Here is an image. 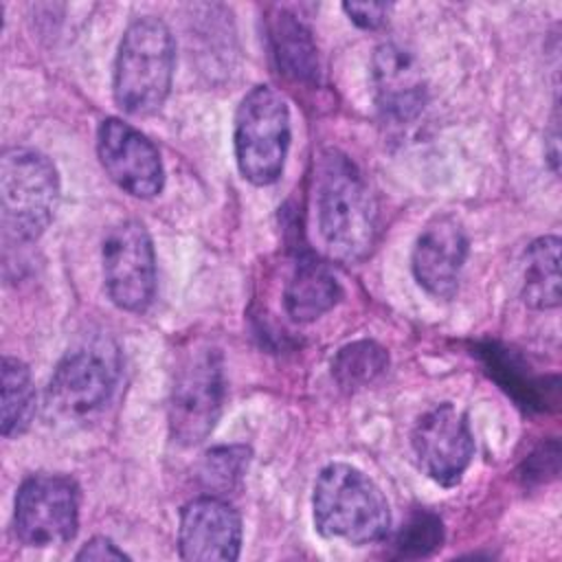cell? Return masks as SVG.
I'll return each mask as SVG.
<instances>
[{
    "label": "cell",
    "mask_w": 562,
    "mask_h": 562,
    "mask_svg": "<svg viewBox=\"0 0 562 562\" xmlns=\"http://www.w3.org/2000/svg\"><path fill=\"white\" fill-rule=\"evenodd\" d=\"M314 226L336 261H360L375 241L378 209L360 169L336 149L318 156L312 184Z\"/></svg>",
    "instance_id": "6da1fadb"
},
{
    "label": "cell",
    "mask_w": 562,
    "mask_h": 562,
    "mask_svg": "<svg viewBox=\"0 0 562 562\" xmlns=\"http://www.w3.org/2000/svg\"><path fill=\"white\" fill-rule=\"evenodd\" d=\"M314 527L323 538L373 544L389 536L391 509L382 490L349 463L321 470L312 494Z\"/></svg>",
    "instance_id": "7a4b0ae2"
},
{
    "label": "cell",
    "mask_w": 562,
    "mask_h": 562,
    "mask_svg": "<svg viewBox=\"0 0 562 562\" xmlns=\"http://www.w3.org/2000/svg\"><path fill=\"white\" fill-rule=\"evenodd\" d=\"M176 44L167 24L154 15L136 18L123 33L114 59L112 92L130 116L158 112L171 90Z\"/></svg>",
    "instance_id": "3957f363"
},
{
    "label": "cell",
    "mask_w": 562,
    "mask_h": 562,
    "mask_svg": "<svg viewBox=\"0 0 562 562\" xmlns=\"http://www.w3.org/2000/svg\"><path fill=\"white\" fill-rule=\"evenodd\" d=\"M233 145L237 169L250 184H274L290 149V108L279 90L259 83L237 105Z\"/></svg>",
    "instance_id": "277c9868"
},
{
    "label": "cell",
    "mask_w": 562,
    "mask_h": 562,
    "mask_svg": "<svg viewBox=\"0 0 562 562\" xmlns=\"http://www.w3.org/2000/svg\"><path fill=\"white\" fill-rule=\"evenodd\" d=\"M59 200L55 165L37 149L9 147L0 160V217L4 235L35 241L53 222Z\"/></svg>",
    "instance_id": "5b68a950"
},
{
    "label": "cell",
    "mask_w": 562,
    "mask_h": 562,
    "mask_svg": "<svg viewBox=\"0 0 562 562\" xmlns=\"http://www.w3.org/2000/svg\"><path fill=\"white\" fill-rule=\"evenodd\" d=\"M226 395L224 362L215 347L189 351L173 378L169 395V435L180 446L202 443L215 428Z\"/></svg>",
    "instance_id": "8992f818"
},
{
    "label": "cell",
    "mask_w": 562,
    "mask_h": 562,
    "mask_svg": "<svg viewBox=\"0 0 562 562\" xmlns=\"http://www.w3.org/2000/svg\"><path fill=\"white\" fill-rule=\"evenodd\" d=\"M79 527V487L64 474H31L15 494L13 531L33 549L59 547L75 538Z\"/></svg>",
    "instance_id": "52a82bcc"
},
{
    "label": "cell",
    "mask_w": 562,
    "mask_h": 562,
    "mask_svg": "<svg viewBox=\"0 0 562 562\" xmlns=\"http://www.w3.org/2000/svg\"><path fill=\"white\" fill-rule=\"evenodd\" d=\"M119 371L121 360L114 345L83 342L57 362L46 391L48 406L70 419L88 417L110 402Z\"/></svg>",
    "instance_id": "ba28073f"
},
{
    "label": "cell",
    "mask_w": 562,
    "mask_h": 562,
    "mask_svg": "<svg viewBox=\"0 0 562 562\" xmlns=\"http://www.w3.org/2000/svg\"><path fill=\"white\" fill-rule=\"evenodd\" d=\"M103 285L110 301L125 312H145L156 292V252L138 220L112 224L101 244Z\"/></svg>",
    "instance_id": "9c48e42d"
},
{
    "label": "cell",
    "mask_w": 562,
    "mask_h": 562,
    "mask_svg": "<svg viewBox=\"0 0 562 562\" xmlns=\"http://www.w3.org/2000/svg\"><path fill=\"white\" fill-rule=\"evenodd\" d=\"M97 156L110 180L125 193L149 200L165 187L158 147L130 123L110 116L97 130Z\"/></svg>",
    "instance_id": "30bf717a"
},
{
    "label": "cell",
    "mask_w": 562,
    "mask_h": 562,
    "mask_svg": "<svg viewBox=\"0 0 562 562\" xmlns=\"http://www.w3.org/2000/svg\"><path fill=\"white\" fill-rule=\"evenodd\" d=\"M411 446L417 465L443 487H454L474 457V437L468 417L450 402L426 411L417 419L411 432Z\"/></svg>",
    "instance_id": "8fae6325"
},
{
    "label": "cell",
    "mask_w": 562,
    "mask_h": 562,
    "mask_svg": "<svg viewBox=\"0 0 562 562\" xmlns=\"http://www.w3.org/2000/svg\"><path fill=\"white\" fill-rule=\"evenodd\" d=\"M241 551V518L220 496H198L180 512L178 555L189 562H233Z\"/></svg>",
    "instance_id": "7c38bea8"
},
{
    "label": "cell",
    "mask_w": 562,
    "mask_h": 562,
    "mask_svg": "<svg viewBox=\"0 0 562 562\" xmlns=\"http://www.w3.org/2000/svg\"><path fill=\"white\" fill-rule=\"evenodd\" d=\"M468 259V235L452 215H435L417 235L411 257L415 281L435 299H450Z\"/></svg>",
    "instance_id": "4fadbf2b"
},
{
    "label": "cell",
    "mask_w": 562,
    "mask_h": 562,
    "mask_svg": "<svg viewBox=\"0 0 562 562\" xmlns=\"http://www.w3.org/2000/svg\"><path fill=\"white\" fill-rule=\"evenodd\" d=\"M371 77L380 114L391 123H411L424 110L426 86L408 50L382 44L371 59Z\"/></svg>",
    "instance_id": "5bb4252c"
},
{
    "label": "cell",
    "mask_w": 562,
    "mask_h": 562,
    "mask_svg": "<svg viewBox=\"0 0 562 562\" xmlns=\"http://www.w3.org/2000/svg\"><path fill=\"white\" fill-rule=\"evenodd\" d=\"M342 296L334 272L314 257H303L294 266L285 290L283 305L292 321L310 323L327 314Z\"/></svg>",
    "instance_id": "9a60e30c"
},
{
    "label": "cell",
    "mask_w": 562,
    "mask_h": 562,
    "mask_svg": "<svg viewBox=\"0 0 562 562\" xmlns=\"http://www.w3.org/2000/svg\"><path fill=\"white\" fill-rule=\"evenodd\" d=\"M268 42L279 70L303 83L318 79V53L310 29L290 11L274 9L268 18Z\"/></svg>",
    "instance_id": "2e32d148"
},
{
    "label": "cell",
    "mask_w": 562,
    "mask_h": 562,
    "mask_svg": "<svg viewBox=\"0 0 562 562\" xmlns=\"http://www.w3.org/2000/svg\"><path fill=\"white\" fill-rule=\"evenodd\" d=\"M522 301L533 310H553L560 305V239L555 235L538 237L527 248Z\"/></svg>",
    "instance_id": "e0dca14e"
},
{
    "label": "cell",
    "mask_w": 562,
    "mask_h": 562,
    "mask_svg": "<svg viewBox=\"0 0 562 562\" xmlns=\"http://www.w3.org/2000/svg\"><path fill=\"white\" fill-rule=\"evenodd\" d=\"M35 415V389L29 367L11 356L2 358L0 426L7 439L22 435Z\"/></svg>",
    "instance_id": "ac0fdd59"
},
{
    "label": "cell",
    "mask_w": 562,
    "mask_h": 562,
    "mask_svg": "<svg viewBox=\"0 0 562 562\" xmlns=\"http://www.w3.org/2000/svg\"><path fill=\"white\" fill-rule=\"evenodd\" d=\"M389 367V353L375 340H353L340 347L331 360V375L345 391L375 382Z\"/></svg>",
    "instance_id": "d6986e66"
},
{
    "label": "cell",
    "mask_w": 562,
    "mask_h": 562,
    "mask_svg": "<svg viewBox=\"0 0 562 562\" xmlns=\"http://www.w3.org/2000/svg\"><path fill=\"white\" fill-rule=\"evenodd\" d=\"M443 542V525L441 518L430 512H417L408 518V522L400 529L393 547L395 558H426Z\"/></svg>",
    "instance_id": "ffe728a7"
},
{
    "label": "cell",
    "mask_w": 562,
    "mask_h": 562,
    "mask_svg": "<svg viewBox=\"0 0 562 562\" xmlns=\"http://www.w3.org/2000/svg\"><path fill=\"white\" fill-rule=\"evenodd\" d=\"M481 353L485 356V364L490 369V373L498 380V384L512 393L520 404L525 406H533L540 404L542 400L536 395L538 386L536 380H531L529 375H525V371H520V367L512 360L509 351L498 349L496 345H487L481 349Z\"/></svg>",
    "instance_id": "44dd1931"
},
{
    "label": "cell",
    "mask_w": 562,
    "mask_h": 562,
    "mask_svg": "<svg viewBox=\"0 0 562 562\" xmlns=\"http://www.w3.org/2000/svg\"><path fill=\"white\" fill-rule=\"evenodd\" d=\"M250 450L244 446H222L206 452L202 463V479L209 487L231 490L248 468Z\"/></svg>",
    "instance_id": "7402d4cb"
},
{
    "label": "cell",
    "mask_w": 562,
    "mask_h": 562,
    "mask_svg": "<svg viewBox=\"0 0 562 562\" xmlns=\"http://www.w3.org/2000/svg\"><path fill=\"white\" fill-rule=\"evenodd\" d=\"M342 11L360 29H378L386 22L391 4H384V2H345Z\"/></svg>",
    "instance_id": "603a6c76"
},
{
    "label": "cell",
    "mask_w": 562,
    "mask_h": 562,
    "mask_svg": "<svg viewBox=\"0 0 562 562\" xmlns=\"http://www.w3.org/2000/svg\"><path fill=\"white\" fill-rule=\"evenodd\" d=\"M75 560H94V562H103V560H130V555L125 551H121L110 538L105 536H94L90 538L75 555Z\"/></svg>",
    "instance_id": "cb8c5ba5"
}]
</instances>
